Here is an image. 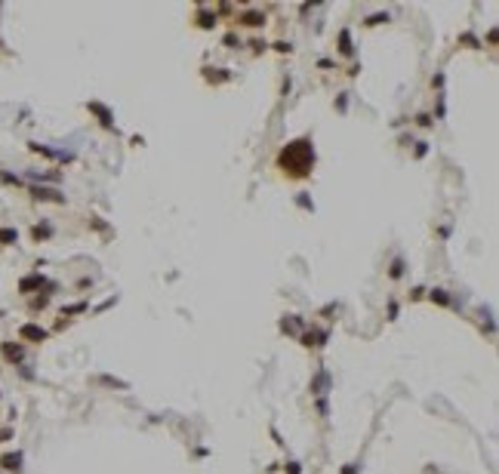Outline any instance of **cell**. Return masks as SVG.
I'll return each instance as SVG.
<instances>
[{"label":"cell","instance_id":"3957f363","mask_svg":"<svg viewBox=\"0 0 499 474\" xmlns=\"http://www.w3.org/2000/svg\"><path fill=\"white\" fill-rule=\"evenodd\" d=\"M19 336L28 339V342H43V339H46V330H40L37 323H25L22 330H19Z\"/></svg>","mask_w":499,"mask_h":474},{"label":"cell","instance_id":"6da1fadb","mask_svg":"<svg viewBox=\"0 0 499 474\" xmlns=\"http://www.w3.org/2000/svg\"><path fill=\"white\" fill-rule=\"evenodd\" d=\"M311 163H314V151H311V142H305V139H302V142H290L287 148L280 151V167H287L296 176H305Z\"/></svg>","mask_w":499,"mask_h":474},{"label":"cell","instance_id":"ba28073f","mask_svg":"<svg viewBox=\"0 0 499 474\" xmlns=\"http://www.w3.org/2000/svg\"><path fill=\"white\" fill-rule=\"evenodd\" d=\"M244 25H250V28H259V25H265V15H256V12H247V15H244Z\"/></svg>","mask_w":499,"mask_h":474},{"label":"cell","instance_id":"52a82bcc","mask_svg":"<svg viewBox=\"0 0 499 474\" xmlns=\"http://www.w3.org/2000/svg\"><path fill=\"white\" fill-rule=\"evenodd\" d=\"M15 237H19V234H15V228H0V243H3V246L15 243Z\"/></svg>","mask_w":499,"mask_h":474},{"label":"cell","instance_id":"9c48e42d","mask_svg":"<svg viewBox=\"0 0 499 474\" xmlns=\"http://www.w3.org/2000/svg\"><path fill=\"white\" fill-rule=\"evenodd\" d=\"M342 52H351V40H348V31H342Z\"/></svg>","mask_w":499,"mask_h":474},{"label":"cell","instance_id":"7a4b0ae2","mask_svg":"<svg viewBox=\"0 0 499 474\" xmlns=\"http://www.w3.org/2000/svg\"><path fill=\"white\" fill-rule=\"evenodd\" d=\"M0 351H3V357H6L9 363H22V360H25V348H22V345L3 342V348H0Z\"/></svg>","mask_w":499,"mask_h":474},{"label":"cell","instance_id":"5b68a950","mask_svg":"<svg viewBox=\"0 0 499 474\" xmlns=\"http://www.w3.org/2000/svg\"><path fill=\"white\" fill-rule=\"evenodd\" d=\"M31 194L37 197V200H59V204H62V194L52 191V188H31Z\"/></svg>","mask_w":499,"mask_h":474},{"label":"cell","instance_id":"8992f818","mask_svg":"<svg viewBox=\"0 0 499 474\" xmlns=\"http://www.w3.org/2000/svg\"><path fill=\"white\" fill-rule=\"evenodd\" d=\"M40 283H43V277H40V274H31V277H25V280L19 283V289H22V293H31V289H37Z\"/></svg>","mask_w":499,"mask_h":474},{"label":"cell","instance_id":"277c9868","mask_svg":"<svg viewBox=\"0 0 499 474\" xmlns=\"http://www.w3.org/2000/svg\"><path fill=\"white\" fill-rule=\"evenodd\" d=\"M0 468L3 471H19L22 468V453H3L0 456Z\"/></svg>","mask_w":499,"mask_h":474}]
</instances>
